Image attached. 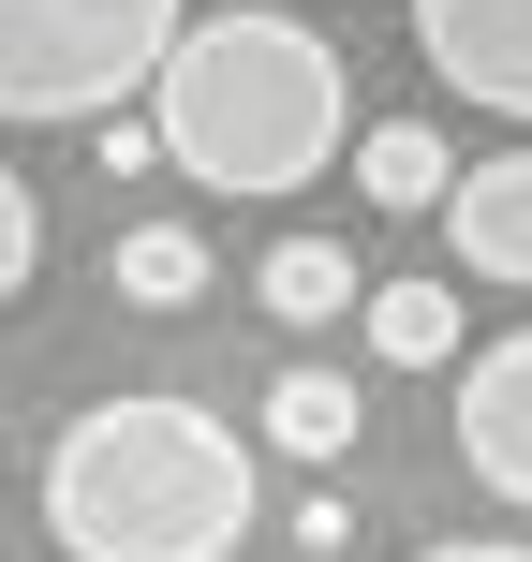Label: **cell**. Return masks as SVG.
Listing matches in <instances>:
<instances>
[{"instance_id": "1", "label": "cell", "mask_w": 532, "mask_h": 562, "mask_svg": "<svg viewBox=\"0 0 532 562\" xmlns=\"http://www.w3.org/2000/svg\"><path fill=\"white\" fill-rule=\"evenodd\" d=\"M252 445L178 385H118L45 445V533L59 562H223L252 533Z\"/></svg>"}, {"instance_id": "2", "label": "cell", "mask_w": 532, "mask_h": 562, "mask_svg": "<svg viewBox=\"0 0 532 562\" xmlns=\"http://www.w3.org/2000/svg\"><path fill=\"white\" fill-rule=\"evenodd\" d=\"M163 119V164L193 193H310V178L355 148V89H340V45L281 0H237V15H193L148 89Z\"/></svg>"}, {"instance_id": "3", "label": "cell", "mask_w": 532, "mask_h": 562, "mask_svg": "<svg viewBox=\"0 0 532 562\" xmlns=\"http://www.w3.org/2000/svg\"><path fill=\"white\" fill-rule=\"evenodd\" d=\"M193 0H0V134L15 119H104L163 89Z\"/></svg>"}, {"instance_id": "4", "label": "cell", "mask_w": 532, "mask_h": 562, "mask_svg": "<svg viewBox=\"0 0 532 562\" xmlns=\"http://www.w3.org/2000/svg\"><path fill=\"white\" fill-rule=\"evenodd\" d=\"M399 15H415V59L459 104H488V119L532 134V0H399Z\"/></svg>"}, {"instance_id": "5", "label": "cell", "mask_w": 532, "mask_h": 562, "mask_svg": "<svg viewBox=\"0 0 532 562\" xmlns=\"http://www.w3.org/2000/svg\"><path fill=\"white\" fill-rule=\"evenodd\" d=\"M459 474L532 518V326H503L474 370H459Z\"/></svg>"}, {"instance_id": "6", "label": "cell", "mask_w": 532, "mask_h": 562, "mask_svg": "<svg viewBox=\"0 0 532 562\" xmlns=\"http://www.w3.org/2000/svg\"><path fill=\"white\" fill-rule=\"evenodd\" d=\"M444 252L474 267V281H503V296H532V148L459 164V193H444Z\"/></svg>"}, {"instance_id": "7", "label": "cell", "mask_w": 532, "mask_h": 562, "mask_svg": "<svg viewBox=\"0 0 532 562\" xmlns=\"http://www.w3.org/2000/svg\"><path fill=\"white\" fill-rule=\"evenodd\" d=\"M355 326H370L385 370H459V281H444V267H399V281L355 296Z\"/></svg>"}, {"instance_id": "8", "label": "cell", "mask_w": 532, "mask_h": 562, "mask_svg": "<svg viewBox=\"0 0 532 562\" xmlns=\"http://www.w3.org/2000/svg\"><path fill=\"white\" fill-rule=\"evenodd\" d=\"M267 445L281 459H310V474H340V459H355V429H370V400L355 385H340V370H281V385H267Z\"/></svg>"}, {"instance_id": "9", "label": "cell", "mask_w": 532, "mask_h": 562, "mask_svg": "<svg viewBox=\"0 0 532 562\" xmlns=\"http://www.w3.org/2000/svg\"><path fill=\"white\" fill-rule=\"evenodd\" d=\"M459 193V148L429 119H370L355 134V207H444Z\"/></svg>"}, {"instance_id": "10", "label": "cell", "mask_w": 532, "mask_h": 562, "mask_svg": "<svg viewBox=\"0 0 532 562\" xmlns=\"http://www.w3.org/2000/svg\"><path fill=\"white\" fill-rule=\"evenodd\" d=\"M252 296H267V326H340L370 281H355V252H340V237H281V252L252 267Z\"/></svg>"}, {"instance_id": "11", "label": "cell", "mask_w": 532, "mask_h": 562, "mask_svg": "<svg viewBox=\"0 0 532 562\" xmlns=\"http://www.w3.org/2000/svg\"><path fill=\"white\" fill-rule=\"evenodd\" d=\"M104 296H118V311H193V296H207V237H193V223H134V237L104 252Z\"/></svg>"}, {"instance_id": "12", "label": "cell", "mask_w": 532, "mask_h": 562, "mask_svg": "<svg viewBox=\"0 0 532 562\" xmlns=\"http://www.w3.org/2000/svg\"><path fill=\"white\" fill-rule=\"evenodd\" d=\"M30 267H45V193H30V178L0 164V311L30 296Z\"/></svg>"}, {"instance_id": "13", "label": "cell", "mask_w": 532, "mask_h": 562, "mask_svg": "<svg viewBox=\"0 0 532 562\" xmlns=\"http://www.w3.org/2000/svg\"><path fill=\"white\" fill-rule=\"evenodd\" d=\"M89 148H104V178H148V164H163V119L104 104V119H89Z\"/></svg>"}, {"instance_id": "14", "label": "cell", "mask_w": 532, "mask_h": 562, "mask_svg": "<svg viewBox=\"0 0 532 562\" xmlns=\"http://www.w3.org/2000/svg\"><path fill=\"white\" fill-rule=\"evenodd\" d=\"M429 562H532V548H429Z\"/></svg>"}]
</instances>
